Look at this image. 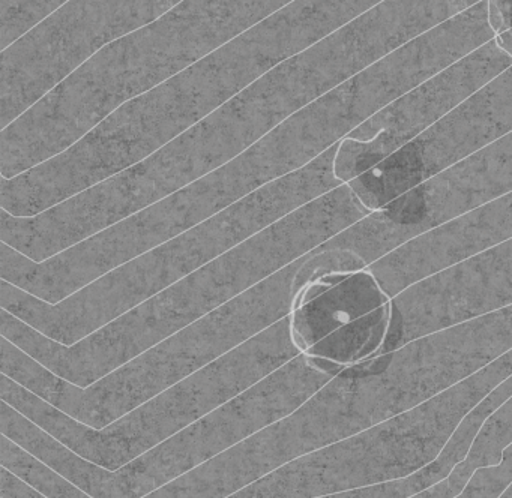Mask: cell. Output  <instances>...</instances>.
Wrapping results in <instances>:
<instances>
[{
	"label": "cell",
	"mask_w": 512,
	"mask_h": 498,
	"mask_svg": "<svg viewBox=\"0 0 512 498\" xmlns=\"http://www.w3.org/2000/svg\"><path fill=\"white\" fill-rule=\"evenodd\" d=\"M512 237V191L431 228L368 267L397 296L410 285Z\"/></svg>",
	"instance_id": "obj_12"
},
{
	"label": "cell",
	"mask_w": 512,
	"mask_h": 498,
	"mask_svg": "<svg viewBox=\"0 0 512 498\" xmlns=\"http://www.w3.org/2000/svg\"><path fill=\"white\" fill-rule=\"evenodd\" d=\"M499 498H512V483L509 485V488L506 489L505 492H503L502 495H500Z\"/></svg>",
	"instance_id": "obj_17"
},
{
	"label": "cell",
	"mask_w": 512,
	"mask_h": 498,
	"mask_svg": "<svg viewBox=\"0 0 512 498\" xmlns=\"http://www.w3.org/2000/svg\"><path fill=\"white\" fill-rule=\"evenodd\" d=\"M391 302L359 320L335 330L305 353L350 366L377 356L385 344L391 326Z\"/></svg>",
	"instance_id": "obj_14"
},
{
	"label": "cell",
	"mask_w": 512,
	"mask_h": 498,
	"mask_svg": "<svg viewBox=\"0 0 512 498\" xmlns=\"http://www.w3.org/2000/svg\"><path fill=\"white\" fill-rule=\"evenodd\" d=\"M184 0H70L2 50L0 126L7 128L116 39Z\"/></svg>",
	"instance_id": "obj_8"
},
{
	"label": "cell",
	"mask_w": 512,
	"mask_h": 498,
	"mask_svg": "<svg viewBox=\"0 0 512 498\" xmlns=\"http://www.w3.org/2000/svg\"><path fill=\"white\" fill-rule=\"evenodd\" d=\"M299 354L302 351L293 342L289 315L103 429L73 419L8 375L0 378V396L77 455L115 471L241 395Z\"/></svg>",
	"instance_id": "obj_6"
},
{
	"label": "cell",
	"mask_w": 512,
	"mask_h": 498,
	"mask_svg": "<svg viewBox=\"0 0 512 498\" xmlns=\"http://www.w3.org/2000/svg\"><path fill=\"white\" fill-rule=\"evenodd\" d=\"M511 351L512 303L371 357L367 368L386 398L409 411Z\"/></svg>",
	"instance_id": "obj_10"
},
{
	"label": "cell",
	"mask_w": 512,
	"mask_h": 498,
	"mask_svg": "<svg viewBox=\"0 0 512 498\" xmlns=\"http://www.w3.org/2000/svg\"><path fill=\"white\" fill-rule=\"evenodd\" d=\"M371 212L349 183H344L77 344L53 341L5 309L0 311V332L2 338L16 344L53 374L76 386L88 387L304 257Z\"/></svg>",
	"instance_id": "obj_1"
},
{
	"label": "cell",
	"mask_w": 512,
	"mask_h": 498,
	"mask_svg": "<svg viewBox=\"0 0 512 498\" xmlns=\"http://www.w3.org/2000/svg\"><path fill=\"white\" fill-rule=\"evenodd\" d=\"M487 12L497 47L512 57V0H487Z\"/></svg>",
	"instance_id": "obj_16"
},
{
	"label": "cell",
	"mask_w": 512,
	"mask_h": 498,
	"mask_svg": "<svg viewBox=\"0 0 512 498\" xmlns=\"http://www.w3.org/2000/svg\"><path fill=\"white\" fill-rule=\"evenodd\" d=\"M320 498H335V495L332 494V495H326V497H320Z\"/></svg>",
	"instance_id": "obj_18"
},
{
	"label": "cell",
	"mask_w": 512,
	"mask_h": 498,
	"mask_svg": "<svg viewBox=\"0 0 512 498\" xmlns=\"http://www.w3.org/2000/svg\"><path fill=\"white\" fill-rule=\"evenodd\" d=\"M316 396L295 413L142 498H227L293 459L334 444ZM2 467L47 498H94L47 467L11 438L0 440Z\"/></svg>",
	"instance_id": "obj_9"
},
{
	"label": "cell",
	"mask_w": 512,
	"mask_h": 498,
	"mask_svg": "<svg viewBox=\"0 0 512 498\" xmlns=\"http://www.w3.org/2000/svg\"><path fill=\"white\" fill-rule=\"evenodd\" d=\"M511 303L512 237L392 297L391 326L379 354Z\"/></svg>",
	"instance_id": "obj_11"
},
{
	"label": "cell",
	"mask_w": 512,
	"mask_h": 498,
	"mask_svg": "<svg viewBox=\"0 0 512 498\" xmlns=\"http://www.w3.org/2000/svg\"><path fill=\"white\" fill-rule=\"evenodd\" d=\"M70 0H0L2 50L22 38Z\"/></svg>",
	"instance_id": "obj_15"
},
{
	"label": "cell",
	"mask_w": 512,
	"mask_h": 498,
	"mask_svg": "<svg viewBox=\"0 0 512 498\" xmlns=\"http://www.w3.org/2000/svg\"><path fill=\"white\" fill-rule=\"evenodd\" d=\"M365 269L364 258L338 233L91 386H76L53 374L5 338L0 342V369L73 419L103 429L289 317L311 282Z\"/></svg>",
	"instance_id": "obj_3"
},
{
	"label": "cell",
	"mask_w": 512,
	"mask_h": 498,
	"mask_svg": "<svg viewBox=\"0 0 512 498\" xmlns=\"http://www.w3.org/2000/svg\"><path fill=\"white\" fill-rule=\"evenodd\" d=\"M347 366L299 354L164 443L109 470L77 455L25 414L0 404V428L14 443L94 498H142L224 450L295 413Z\"/></svg>",
	"instance_id": "obj_5"
},
{
	"label": "cell",
	"mask_w": 512,
	"mask_h": 498,
	"mask_svg": "<svg viewBox=\"0 0 512 498\" xmlns=\"http://www.w3.org/2000/svg\"><path fill=\"white\" fill-rule=\"evenodd\" d=\"M314 2L295 0L253 29L197 60L110 116L122 152L149 158L193 128L284 60L314 33Z\"/></svg>",
	"instance_id": "obj_7"
},
{
	"label": "cell",
	"mask_w": 512,
	"mask_h": 498,
	"mask_svg": "<svg viewBox=\"0 0 512 498\" xmlns=\"http://www.w3.org/2000/svg\"><path fill=\"white\" fill-rule=\"evenodd\" d=\"M349 134L334 95L314 101L218 170L43 263L2 243L0 276L38 299L62 302L110 270L307 167Z\"/></svg>",
	"instance_id": "obj_2"
},
{
	"label": "cell",
	"mask_w": 512,
	"mask_h": 498,
	"mask_svg": "<svg viewBox=\"0 0 512 498\" xmlns=\"http://www.w3.org/2000/svg\"><path fill=\"white\" fill-rule=\"evenodd\" d=\"M337 149L338 144L307 167L110 270L62 302L38 299L2 279L0 306L53 341L77 344L299 207L344 185L334 171Z\"/></svg>",
	"instance_id": "obj_4"
},
{
	"label": "cell",
	"mask_w": 512,
	"mask_h": 498,
	"mask_svg": "<svg viewBox=\"0 0 512 498\" xmlns=\"http://www.w3.org/2000/svg\"><path fill=\"white\" fill-rule=\"evenodd\" d=\"M391 300L368 269L322 276L302 291L298 306L290 314L293 342L305 353L335 330Z\"/></svg>",
	"instance_id": "obj_13"
}]
</instances>
